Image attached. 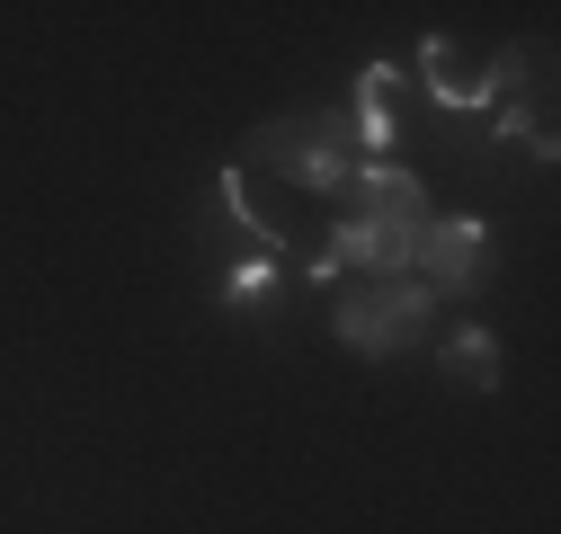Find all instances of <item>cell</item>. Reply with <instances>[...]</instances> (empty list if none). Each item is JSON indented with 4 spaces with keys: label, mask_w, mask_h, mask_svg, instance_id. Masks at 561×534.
I'll return each instance as SVG.
<instances>
[{
    "label": "cell",
    "mask_w": 561,
    "mask_h": 534,
    "mask_svg": "<svg viewBox=\"0 0 561 534\" xmlns=\"http://www.w3.org/2000/svg\"><path fill=\"white\" fill-rule=\"evenodd\" d=\"M241 161L286 170L304 196H347V178H357V134H347V116H276L241 143Z\"/></svg>",
    "instance_id": "1"
},
{
    "label": "cell",
    "mask_w": 561,
    "mask_h": 534,
    "mask_svg": "<svg viewBox=\"0 0 561 534\" xmlns=\"http://www.w3.org/2000/svg\"><path fill=\"white\" fill-rule=\"evenodd\" d=\"M428 321H437V294L419 286V277H383V286L347 294V303L330 312L339 348H357V357H401L410 339H428Z\"/></svg>",
    "instance_id": "2"
},
{
    "label": "cell",
    "mask_w": 561,
    "mask_h": 534,
    "mask_svg": "<svg viewBox=\"0 0 561 534\" xmlns=\"http://www.w3.org/2000/svg\"><path fill=\"white\" fill-rule=\"evenodd\" d=\"M535 72V45L517 54H463L455 36H428V45H419V81H428V98L437 107H500L517 81Z\"/></svg>",
    "instance_id": "3"
},
{
    "label": "cell",
    "mask_w": 561,
    "mask_h": 534,
    "mask_svg": "<svg viewBox=\"0 0 561 534\" xmlns=\"http://www.w3.org/2000/svg\"><path fill=\"white\" fill-rule=\"evenodd\" d=\"M410 277L428 286V294H481V277H490V223H481V214L428 223L419 249H410Z\"/></svg>",
    "instance_id": "4"
},
{
    "label": "cell",
    "mask_w": 561,
    "mask_h": 534,
    "mask_svg": "<svg viewBox=\"0 0 561 534\" xmlns=\"http://www.w3.org/2000/svg\"><path fill=\"white\" fill-rule=\"evenodd\" d=\"M357 223H375V232H401V241H419L437 214H428V187H419L401 161H357V178H347V196H339Z\"/></svg>",
    "instance_id": "5"
},
{
    "label": "cell",
    "mask_w": 561,
    "mask_h": 534,
    "mask_svg": "<svg viewBox=\"0 0 561 534\" xmlns=\"http://www.w3.org/2000/svg\"><path fill=\"white\" fill-rule=\"evenodd\" d=\"M392 90H401V72H392V62H366V72H357V107H347L357 161H383V152H392Z\"/></svg>",
    "instance_id": "6"
},
{
    "label": "cell",
    "mask_w": 561,
    "mask_h": 534,
    "mask_svg": "<svg viewBox=\"0 0 561 534\" xmlns=\"http://www.w3.org/2000/svg\"><path fill=\"white\" fill-rule=\"evenodd\" d=\"M552 62V54H543ZM543 62H535V90H508L500 98V134H508V143H526L535 161H552L561 143H552V90H543Z\"/></svg>",
    "instance_id": "7"
},
{
    "label": "cell",
    "mask_w": 561,
    "mask_h": 534,
    "mask_svg": "<svg viewBox=\"0 0 561 534\" xmlns=\"http://www.w3.org/2000/svg\"><path fill=\"white\" fill-rule=\"evenodd\" d=\"M446 365H455V374H463L472 392H490V383H500V339H490L481 321H463L455 339H446Z\"/></svg>",
    "instance_id": "8"
},
{
    "label": "cell",
    "mask_w": 561,
    "mask_h": 534,
    "mask_svg": "<svg viewBox=\"0 0 561 534\" xmlns=\"http://www.w3.org/2000/svg\"><path fill=\"white\" fill-rule=\"evenodd\" d=\"M267 286H276V258H250V267H232V277H224V286H215V294H224V303H232V312H250V303H259V294H267Z\"/></svg>",
    "instance_id": "9"
}]
</instances>
